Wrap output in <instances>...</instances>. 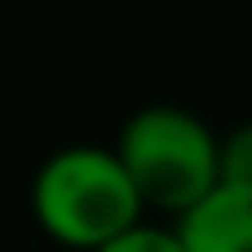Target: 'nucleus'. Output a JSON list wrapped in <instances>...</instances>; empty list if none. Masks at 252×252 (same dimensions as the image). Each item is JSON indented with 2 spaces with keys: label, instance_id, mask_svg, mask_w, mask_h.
<instances>
[{
  "label": "nucleus",
  "instance_id": "obj_1",
  "mask_svg": "<svg viewBox=\"0 0 252 252\" xmlns=\"http://www.w3.org/2000/svg\"><path fill=\"white\" fill-rule=\"evenodd\" d=\"M142 199L111 146H62L31 182L35 226L71 252H97L142 221Z\"/></svg>",
  "mask_w": 252,
  "mask_h": 252
},
{
  "label": "nucleus",
  "instance_id": "obj_2",
  "mask_svg": "<svg viewBox=\"0 0 252 252\" xmlns=\"http://www.w3.org/2000/svg\"><path fill=\"white\" fill-rule=\"evenodd\" d=\"M111 151L142 208L182 217L217 190V137L186 106H142Z\"/></svg>",
  "mask_w": 252,
  "mask_h": 252
},
{
  "label": "nucleus",
  "instance_id": "obj_3",
  "mask_svg": "<svg viewBox=\"0 0 252 252\" xmlns=\"http://www.w3.org/2000/svg\"><path fill=\"white\" fill-rule=\"evenodd\" d=\"M173 235L182 252H252V199L217 186L177 217Z\"/></svg>",
  "mask_w": 252,
  "mask_h": 252
},
{
  "label": "nucleus",
  "instance_id": "obj_4",
  "mask_svg": "<svg viewBox=\"0 0 252 252\" xmlns=\"http://www.w3.org/2000/svg\"><path fill=\"white\" fill-rule=\"evenodd\" d=\"M217 186L252 199V124H239L217 142Z\"/></svg>",
  "mask_w": 252,
  "mask_h": 252
},
{
  "label": "nucleus",
  "instance_id": "obj_5",
  "mask_svg": "<svg viewBox=\"0 0 252 252\" xmlns=\"http://www.w3.org/2000/svg\"><path fill=\"white\" fill-rule=\"evenodd\" d=\"M97 252H182V244H177L173 226H146V221H137L124 235H115L111 244H102Z\"/></svg>",
  "mask_w": 252,
  "mask_h": 252
}]
</instances>
